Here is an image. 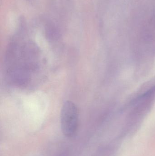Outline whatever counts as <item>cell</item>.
<instances>
[{"instance_id":"1","label":"cell","mask_w":155,"mask_h":156,"mask_svg":"<svg viewBox=\"0 0 155 156\" xmlns=\"http://www.w3.org/2000/svg\"><path fill=\"white\" fill-rule=\"evenodd\" d=\"M79 114L76 105L71 101L64 103L61 110V126L62 132L67 137L76 134L78 126Z\"/></svg>"}]
</instances>
